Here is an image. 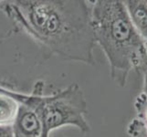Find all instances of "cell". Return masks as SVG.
I'll list each match as a JSON object with an SVG mask.
<instances>
[{
  "label": "cell",
  "instance_id": "obj_3",
  "mask_svg": "<svg viewBox=\"0 0 147 137\" xmlns=\"http://www.w3.org/2000/svg\"><path fill=\"white\" fill-rule=\"evenodd\" d=\"M44 82H35L26 105L36 110L45 127L51 132L66 125H72L83 133H89L90 126L86 118L87 101L82 89L77 83L49 95L44 94Z\"/></svg>",
  "mask_w": 147,
  "mask_h": 137
},
{
  "label": "cell",
  "instance_id": "obj_10",
  "mask_svg": "<svg viewBox=\"0 0 147 137\" xmlns=\"http://www.w3.org/2000/svg\"><path fill=\"white\" fill-rule=\"evenodd\" d=\"M144 88H143V93L147 96V68L144 70Z\"/></svg>",
  "mask_w": 147,
  "mask_h": 137
},
{
  "label": "cell",
  "instance_id": "obj_8",
  "mask_svg": "<svg viewBox=\"0 0 147 137\" xmlns=\"http://www.w3.org/2000/svg\"><path fill=\"white\" fill-rule=\"evenodd\" d=\"M0 93L11 96L19 104H26L28 103V101L29 100V94L19 92L18 90H14L9 88L3 87V86H0Z\"/></svg>",
  "mask_w": 147,
  "mask_h": 137
},
{
  "label": "cell",
  "instance_id": "obj_1",
  "mask_svg": "<svg viewBox=\"0 0 147 137\" xmlns=\"http://www.w3.org/2000/svg\"><path fill=\"white\" fill-rule=\"evenodd\" d=\"M92 1L11 0L0 10L50 52L69 61L95 65Z\"/></svg>",
  "mask_w": 147,
  "mask_h": 137
},
{
  "label": "cell",
  "instance_id": "obj_11",
  "mask_svg": "<svg viewBox=\"0 0 147 137\" xmlns=\"http://www.w3.org/2000/svg\"><path fill=\"white\" fill-rule=\"evenodd\" d=\"M49 133L50 132L43 125V131H42V134L40 135V137H49Z\"/></svg>",
  "mask_w": 147,
  "mask_h": 137
},
{
  "label": "cell",
  "instance_id": "obj_9",
  "mask_svg": "<svg viewBox=\"0 0 147 137\" xmlns=\"http://www.w3.org/2000/svg\"><path fill=\"white\" fill-rule=\"evenodd\" d=\"M0 137H14L11 126H0Z\"/></svg>",
  "mask_w": 147,
  "mask_h": 137
},
{
  "label": "cell",
  "instance_id": "obj_4",
  "mask_svg": "<svg viewBox=\"0 0 147 137\" xmlns=\"http://www.w3.org/2000/svg\"><path fill=\"white\" fill-rule=\"evenodd\" d=\"M11 128L14 137H40L43 124L34 108L26 104H19Z\"/></svg>",
  "mask_w": 147,
  "mask_h": 137
},
{
  "label": "cell",
  "instance_id": "obj_7",
  "mask_svg": "<svg viewBox=\"0 0 147 137\" xmlns=\"http://www.w3.org/2000/svg\"><path fill=\"white\" fill-rule=\"evenodd\" d=\"M134 108L136 111V118L143 124L147 133V96L144 93H140L135 99Z\"/></svg>",
  "mask_w": 147,
  "mask_h": 137
},
{
  "label": "cell",
  "instance_id": "obj_6",
  "mask_svg": "<svg viewBox=\"0 0 147 137\" xmlns=\"http://www.w3.org/2000/svg\"><path fill=\"white\" fill-rule=\"evenodd\" d=\"M19 103L11 96L0 93V126H11Z\"/></svg>",
  "mask_w": 147,
  "mask_h": 137
},
{
  "label": "cell",
  "instance_id": "obj_5",
  "mask_svg": "<svg viewBox=\"0 0 147 137\" xmlns=\"http://www.w3.org/2000/svg\"><path fill=\"white\" fill-rule=\"evenodd\" d=\"M123 2L131 23L147 42V0H126Z\"/></svg>",
  "mask_w": 147,
  "mask_h": 137
},
{
  "label": "cell",
  "instance_id": "obj_2",
  "mask_svg": "<svg viewBox=\"0 0 147 137\" xmlns=\"http://www.w3.org/2000/svg\"><path fill=\"white\" fill-rule=\"evenodd\" d=\"M92 26L96 44L107 58L113 82L125 87L131 70L147 68V42L131 23L123 1H92Z\"/></svg>",
  "mask_w": 147,
  "mask_h": 137
}]
</instances>
